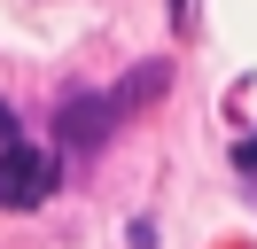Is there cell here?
Listing matches in <instances>:
<instances>
[{"instance_id":"1","label":"cell","mask_w":257,"mask_h":249,"mask_svg":"<svg viewBox=\"0 0 257 249\" xmlns=\"http://www.w3.org/2000/svg\"><path fill=\"white\" fill-rule=\"evenodd\" d=\"M47 187H55V156L47 148H8L0 156V210H39L47 202Z\"/></svg>"},{"instance_id":"2","label":"cell","mask_w":257,"mask_h":249,"mask_svg":"<svg viewBox=\"0 0 257 249\" xmlns=\"http://www.w3.org/2000/svg\"><path fill=\"white\" fill-rule=\"evenodd\" d=\"M117 109H125V101H70V109H63V133L78 140V148H94V140L109 133V117H117Z\"/></svg>"},{"instance_id":"3","label":"cell","mask_w":257,"mask_h":249,"mask_svg":"<svg viewBox=\"0 0 257 249\" xmlns=\"http://www.w3.org/2000/svg\"><path fill=\"white\" fill-rule=\"evenodd\" d=\"M8 148H16V109L0 101V156H8Z\"/></svg>"}]
</instances>
